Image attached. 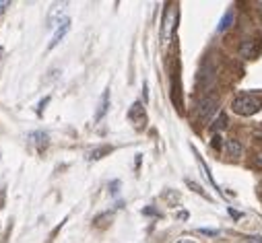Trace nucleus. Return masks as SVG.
<instances>
[{
	"instance_id": "f257e3e1",
	"label": "nucleus",
	"mask_w": 262,
	"mask_h": 243,
	"mask_svg": "<svg viewBox=\"0 0 262 243\" xmlns=\"http://www.w3.org/2000/svg\"><path fill=\"white\" fill-rule=\"evenodd\" d=\"M231 109L237 115L250 117V115H254V113H258L262 109V97L256 95V93H244V95H239V97L233 99Z\"/></svg>"
},
{
	"instance_id": "f03ea898",
	"label": "nucleus",
	"mask_w": 262,
	"mask_h": 243,
	"mask_svg": "<svg viewBox=\"0 0 262 243\" xmlns=\"http://www.w3.org/2000/svg\"><path fill=\"white\" fill-rule=\"evenodd\" d=\"M128 117H130V121H133V124L137 126V130H143V128H145V124H147V111H145V107H143L141 101H135L133 105H130Z\"/></svg>"
},
{
	"instance_id": "7ed1b4c3",
	"label": "nucleus",
	"mask_w": 262,
	"mask_h": 243,
	"mask_svg": "<svg viewBox=\"0 0 262 243\" xmlns=\"http://www.w3.org/2000/svg\"><path fill=\"white\" fill-rule=\"evenodd\" d=\"M217 107H219V101L215 97H207L199 103V119L203 124H207V121L217 113Z\"/></svg>"
},
{
	"instance_id": "20e7f679",
	"label": "nucleus",
	"mask_w": 262,
	"mask_h": 243,
	"mask_svg": "<svg viewBox=\"0 0 262 243\" xmlns=\"http://www.w3.org/2000/svg\"><path fill=\"white\" fill-rule=\"evenodd\" d=\"M69 29H71V19L67 17V19H64V21L54 29V35H52V41H50V45H48V47H50V50H52V47H56V45L64 39V35L69 33Z\"/></svg>"
},
{
	"instance_id": "39448f33",
	"label": "nucleus",
	"mask_w": 262,
	"mask_h": 243,
	"mask_svg": "<svg viewBox=\"0 0 262 243\" xmlns=\"http://www.w3.org/2000/svg\"><path fill=\"white\" fill-rule=\"evenodd\" d=\"M215 70H213V66L207 62L203 68H201V72H199V83L203 85V87H209L213 81H215V75H213Z\"/></svg>"
},
{
	"instance_id": "423d86ee",
	"label": "nucleus",
	"mask_w": 262,
	"mask_h": 243,
	"mask_svg": "<svg viewBox=\"0 0 262 243\" xmlns=\"http://www.w3.org/2000/svg\"><path fill=\"white\" fill-rule=\"evenodd\" d=\"M233 21H235V11H233V9H229V11L223 15V19L219 21V27H217V31H219V33L227 31V29L233 25Z\"/></svg>"
},
{
	"instance_id": "0eeeda50",
	"label": "nucleus",
	"mask_w": 262,
	"mask_h": 243,
	"mask_svg": "<svg viewBox=\"0 0 262 243\" xmlns=\"http://www.w3.org/2000/svg\"><path fill=\"white\" fill-rule=\"evenodd\" d=\"M107 107H110V89H105L103 95H101V101H99V107H97V113H95V119H97V121L105 115Z\"/></svg>"
},
{
	"instance_id": "6e6552de",
	"label": "nucleus",
	"mask_w": 262,
	"mask_h": 243,
	"mask_svg": "<svg viewBox=\"0 0 262 243\" xmlns=\"http://www.w3.org/2000/svg\"><path fill=\"white\" fill-rule=\"evenodd\" d=\"M242 56H244V58H256V56H258V45H256V41H246V43L242 45Z\"/></svg>"
},
{
	"instance_id": "1a4fd4ad",
	"label": "nucleus",
	"mask_w": 262,
	"mask_h": 243,
	"mask_svg": "<svg viewBox=\"0 0 262 243\" xmlns=\"http://www.w3.org/2000/svg\"><path fill=\"white\" fill-rule=\"evenodd\" d=\"M225 149H227V153H229L231 157H242V144H239L237 140H227Z\"/></svg>"
},
{
	"instance_id": "9d476101",
	"label": "nucleus",
	"mask_w": 262,
	"mask_h": 243,
	"mask_svg": "<svg viewBox=\"0 0 262 243\" xmlns=\"http://www.w3.org/2000/svg\"><path fill=\"white\" fill-rule=\"evenodd\" d=\"M31 138H35V144H37L39 151L48 149V134H43V132H33Z\"/></svg>"
},
{
	"instance_id": "9b49d317",
	"label": "nucleus",
	"mask_w": 262,
	"mask_h": 243,
	"mask_svg": "<svg viewBox=\"0 0 262 243\" xmlns=\"http://www.w3.org/2000/svg\"><path fill=\"white\" fill-rule=\"evenodd\" d=\"M110 153H112V147H101V149H95L89 155V159L91 161H99V159H103V155H110Z\"/></svg>"
},
{
	"instance_id": "f8f14e48",
	"label": "nucleus",
	"mask_w": 262,
	"mask_h": 243,
	"mask_svg": "<svg viewBox=\"0 0 262 243\" xmlns=\"http://www.w3.org/2000/svg\"><path fill=\"white\" fill-rule=\"evenodd\" d=\"M186 186H188L190 190H194L196 194H201L203 198H207V200H211V196H209V194H207V192L203 190V186H199V184H194V181H192V179H186Z\"/></svg>"
},
{
	"instance_id": "ddd939ff",
	"label": "nucleus",
	"mask_w": 262,
	"mask_h": 243,
	"mask_svg": "<svg viewBox=\"0 0 262 243\" xmlns=\"http://www.w3.org/2000/svg\"><path fill=\"white\" fill-rule=\"evenodd\" d=\"M227 126V115L225 113H219V119L215 121V126H213V130H223Z\"/></svg>"
},
{
	"instance_id": "4468645a",
	"label": "nucleus",
	"mask_w": 262,
	"mask_h": 243,
	"mask_svg": "<svg viewBox=\"0 0 262 243\" xmlns=\"http://www.w3.org/2000/svg\"><path fill=\"white\" fill-rule=\"evenodd\" d=\"M211 144H213V149H217V151H221V136L217 134V136L213 138V142H211Z\"/></svg>"
},
{
	"instance_id": "2eb2a0df",
	"label": "nucleus",
	"mask_w": 262,
	"mask_h": 243,
	"mask_svg": "<svg viewBox=\"0 0 262 243\" xmlns=\"http://www.w3.org/2000/svg\"><path fill=\"white\" fill-rule=\"evenodd\" d=\"M9 5H11V3H7V0H0V15L5 13V9H7Z\"/></svg>"
},
{
	"instance_id": "dca6fc26",
	"label": "nucleus",
	"mask_w": 262,
	"mask_h": 243,
	"mask_svg": "<svg viewBox=\"0 0 262 243\" xmlns=\"http://www.w3.org/2000/svg\"><path fill=\"white\" fill-rule=\"evenodd\" d=\"M3 206H5V190L0 188V208H3Z\"/></svg>"
},
{
	"instance_id": "f3484780",
	"label": "nucleus",
	"mask_w": 262,
	"mask_h": 243,
	"mask_svg": "<svg viewBox=\"0 0 262 243\" xmlns=\"http://www.w3.org/2000/svg\"><path fill=\"white\" fill-rule=\"evenodd\" d=\"M201 233H205V235H217V231H213V229H201Z\"/></svg>"
},
{
	"instance_id": "a211bd4d",
	"label": "nucleus",
	"mask_w": 262,
	"mask_h": 243,
	"mask_svg": "<svg viewBox=\"0 0 262 243\" xmlns=\"http://www.w3.org/2000/svg\"><path fill=\"white\" fill-rule=\"evenodd\" d=\"M176 243H194L192 239H180V241H176Z\"/></svg>"
}]
</instances>
